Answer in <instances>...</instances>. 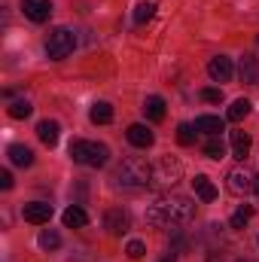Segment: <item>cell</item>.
Masks as SVG:
<instances>
[{"mask_svg":"<svg viewBox=\"0 0 259 262\" xmlns=\"http://www.w3.org/2000/svg\"><path fill=\"white\" fill-rule=\"evenodd\" d=\"M89 223V216H85V210L82 207H76V204H70L64 210V226L67 229H82Z\"/></svg>","mask_w":259,"mask_h":262,"instance_id":"obj_20","label":"cell"},{"mask_svg":"<svg viewBox=\"0 0 259 262\" xmlns=\"http://www.w3.org/2000/svg\"><path fill=\"white\" fill-rule=\"evenodd\" d=\"M0 189H12V174L9 171H0Z\"/></svg>","mask_w":259,"mask_h":262,"instance_id":"obj_30","label":"cell"},{"mask_svg":"<svg viewBox=\"0 0 259 262\" xmlns=\"http://www.w3.org/2000/svg\"><path fill=\"white\" fill-rule=\"evenodd\" d=\"M143 113H146V119H149V122H162V119H165V98L149 95V98H146V104H143Z\"/></svg>","mask_w":259,"mask_h":262,"instance_id":"obj_17","label":"cell"},{"mask_svg":"<svg viewBox=\"0 0 259 262\" xmlns=\"http://www.w3.org/2000/svg\"><path fill=\"white\" fill-rule=\"evenodd\" d=\"M89 119H92L95 125H110V122H113V107H110L107 101H98V104L89 110Z\"/></svg>","mask_w":259,"mask_h":262,"instance_id":"obj_19","label":"cell"},{"mask_svg":"<svg viewBox=\"0 0 259 262\" xmlns=\"http://www.w3.org/2000/svg\"><path fill=\"white\" fill-rule=\"evenodd\" d=\"M192 189H195V195L201 198V201H213V198H217V186L210 183V177H207V174H195Z\"/></svg>","mask_w":259,"mask_h":262,"instance_id":"obj_16","label":"cell"},{"mask_svg":"<svg viewBox=\"0 0 259 262\" xmlns=\"http://www.w3.org/2000/svg\"><path fill=\"white\" fill-rule=\"evenodd\" d=\"M207 76H210L213 82H229V79L235 76L232 58H226V55H217V58H210V64H207Z\"/></svg>","mask_w":259,"mask_h":262,"instance_id":"obj_9","label":"cell"},{"mask_svg":"<svg viewBox=\"0 0 259 262\" xmlns=\"http://www.w3.org/2000/svg\"><path fill=\"white\" fill-rule=\"evenodd\" d=\"M195 216V201L186 195H162L146 207V223L168 229V226H186Z\"/></svg>","mask_w":259,"mask_h":262,"instance_id":"obj_1","label":"cell"},{"mask_svg":"<svg viewBox=\"0 0 259 262\" xmlns=\"http://www.w3.org/2000/svg\"><path fill=\"white\" fill-rule=\"evenodd\" d=\"M153 15H156V3H137V9H134V25H146Z\"/></svg>","mask_w":259,"mask_h":262,"instance_id":"obj_25","label":"cell"},{"mask_svg":"<svg viewBox=\"0 0 259 262\" xmlns=\"http://www.w3.org/2000/svg\"><path fill=\"white\" fill-rule=\"evenodd\" d=\"M37 244H40L43 250H58V247H61V235L52 232V229H43L40 238H37Z\"/></svg>","mask_w":259,"mask_h":262,"instance_id":"obj_24","label":"cell"},{"mask_svg":"<svg viewBox=\"0 0 259 262\" xmlns=\"http://www.w3.org/2000/svg\"><path fill=\"white\" fill-rule=\"evenodd\" d=\"M58 131L61 128H58L55 119H43V122L37 125V137H40L46 146H55V143H58Z\"/></svg>","mask_w":259,"mask_h":262,"instance_id":"obj_18","label":"cell"},{"mask_svg":"<svg viewBox=\"0 0 259 262\" xmlns=\"http://www.w3.org/2000/svg\"><path fill=\"white\" fill-rule=\"evenodd\" d=\"M162 262H174V253H168V256H165Z\"/></svg>","mask_w":259,"mask_h":262,"instance_id":"obj_32","label":"cell"},{"mask_svg":"<svg viewBox=\"0 0 259 262\" xmlns=\"http://www.w3.org/2000/svg\"><path fill=\"white\" fill-rule=\"evenodd\" d=\"M195 125H189V122H183V125H177V140L183 143V146H192L195 143Z\"/></svg>","mask_w":259,"mask_h":262,"instance_id":"obj_27","label":"cell"},{"mask_svg":"<svg viewBox=\"0 0 259 262\" xmlns=\"http://www.w3.org/2000/svg\"><path fill=\"white\" fill-rule=\"evenodd\" d=\"M198 98H201V101H207V104H220V101H223V89L207 85V89H201V92H198Z\"/></svg>","mask_w":259,"mask_h":262,"instance_id":"obj_28","label":"cell"},{"mask_svg":"<svg viewBox=\"0 0 259 262\" xmlns=\"http://www.w3.org/2000/svg\"><path fill=\"white\" fill-rule=\"evenodd\" d=\"M195 131H201V134H207V137H220V134L226 131V122H223L220 116H198V119H195Z\"/></svg>","mask_w":259,"mask_h":262,"instance_id":"obj_13","label":"cell"},{"mask_svg":"<svg viewBox=\"0 0 259 262\" xmlns=\"http://www.w3.org/2000/svg\"><path fill=\"white\" fill-rule=\"evenodd\" d=\"M128 226H131L128 210H122V207H110V210L104 213V229H107L110 235H125Z\"/></svg>","mask_w":259,"mask_h":262,"instance_id":"obj_8","label":"cell"},{"mask_svg":"<svg viewBox=\"0 0 259 262\" xmlns=\"http://www.w3.org/2000/svg\"><path fill=\"white\" fill-rule=\"evenodd\" d=\"M70 159L85 168H104L110 162V149H107V143H98V140H73Z\"/></svg>","mask_w":259,"mask_h":262,"instance_id":"obj_3","label":"cell"},{"mask_svg":"<svg viewBox=\"0 0 259 262\" xmlns=\"http://www.w3.org/2000/svg\"><path fill=\"white\" fill-rule=\"evenodd\" d=\"M204 156L213 159V162H220V159L226 156V143H223V137H207V143H204Z\"/></svg>","mask_w":259,"mask_h":262,"instance_id":"obj_22","label":"cell"},{"mask_svg":"<svg viewBox=\"0 0 259 262\" xmlns=\"http://www.w3.org/2000/svg\"><path fill=\"white\" fill-rule=\"evenodd\" d=\"M226 186H229V192H232V195H247V192L256 186V174H253V171H247L244 165H238V168H232V171H229Z\"/></svg>","mask_w":259,"mask_h":262,"instance_id":"obj_6","label":"cell"},{"mask_svg":"<svg viewBox=\"0 0 259 262\" xmlns=\"http://www.w3.org/2000/svg\"><path fill=\"white\" fill-rule=\"evenodd\" d=\"M238 76H241V82H247V85H259V58L256 55H244V58H241Z\"/></svg>","mask_w":259,"mask_h":262,"instance_id":"obj_12","label":"cell"},{"mask_svg":"<svg viewBox=\"0 0 259 262\" xmlns=\"http://www.w3.org/2000/svg\"><path fill=\"white\" fill-rule=\"evenodd\" d=\"M180 180H183V165H180L177 159L165 156V159H159V162L153 165V177H149V186H153V189H171V186H177Z\"/></svg>","mask_w":259,"mask_h":262,"instance_id":"obj_4","label":"cell"},{"mask_svg":"<svg viewBox=\"0 0 259 262\" xmlns=\"http://www.w3.org/2000/svg\"><path fill=\"white\" fill-rule=\"evenodd\" d=\"M253 192H256V198H259V174H256V186H253Z\"/></svg>","mask_w":259,"mask_h":262,"instance_id":"obj_31","label":"cell"},{"mask_svg":"<svg viewBox=\"0 0 259 262\" xmlns=\"http://www.w3.org/2000/svg\"><path fill=\"white\" fill-rule=\"evenodd\" d=\"M241 262H247V259H241Z\"/></svg>","mask_w":259,"mask_h":262,"instance_id":"obj_33","label":"cell"},{"mask_svg":"<svg viewBox=\"0 0 259 262\" xmlns=\"http://www.w3.org/2000/svg\"><path fill=\"white\" fill-rule=\"evenodd\" d=\"M73 46H76V34L70 28H55L49 34V40H46V55L52 61H61V58H67L73 52Z\"/></svg>","mask_w":259,"mask_h":262,"instance_id":"obj_5","label":"cell"},{"mask_svg":"<svg viewBox=\"0 0 259 262\" xmlns=\"http://www.w3.org/2000/svg\"><path fill=\"white\" fill-rule=\"evenodd\" d=\"M250 216H253V207H250V204H241V207H238V210L232 213L229 226H232V229H244V226L250 223Z\"/></svg>","mask_w":259,"mask_h":262,"instance_id":"obj_23","label":"cell"},{"mask_svg":"<svg viewBox=\"0 0 259 262\" xmlns=\"http://www.w3.org/2000/svg\"><path fill=\"white\" fill-rule=\"evenodd\" d=\"M6 156H9V162L18 165V168H31V165H34V152H31V146H25V143H12V146L6 149Z\"/></svg>","mask_w":259,"mask_h":262,"instance_id":"obj_14","label":"cell"},{"mask_svg":"<svg viewBox=\"0 0 259 262\" xmlns=\"http://www.w3.org/2000/svg\"><path fill=\"white\" fill-rule=\"evenodd\" d=\"M31 113H34V107H31L28 101H12V104H9V116H12V119H28Z\"/></svg>","mask_w":259,"mask_h":262,"instance_id":"obj_26","label":"cell"},{"mask_svg":"<svg viewBox=\"0 0 259 262\" xmlns=\"http://www.w3.org/2000/svg\"><path fill=\"white\" fill-rule=\"evenodd\" d=\"M21 9L31 21H46L52 15V0H21Z\"/></svg>","mask_w":259,"mask_h":262,"instance_id":"obj_11","label":"cell"},{"mask_svg":"<svg viewBox=\"0 0 259 262\" xmlns=\"http://www.w3.org/2000/svg\"><path fill=\"white\" fill-rule=\"evenodd\" d=\"M250 146H253V140H250V134L247 131H232V156L235 159H247L250 156Z\"/></svg>","mask_w":259,"mask_h":262,"instance_id":"obj_15","label":"cell"},{"mask_svg":"<svg viewBox=\"0 0 259 262\" xmlns=\"http://www.w3.org/2000/svg\"><path fill=\"white\" fill-rule=\"evenodd\" d=\"M125 137H128L131 146H137V149H149L153 143H156V134L146 128L143 122H134V125H128V131H125Z\"/></svg>","mask_w":259,"mask_h":262,"instance_id":"obj_10","label":"cell"},{"mask_svg":"<svg viewBox=\"0 0 259 262\" xmlns=\"http://www.w3.org/2000/svg\"><path fill=\"white\" fill-rule=\"evenodd\" d=\"M247 113H250V101H247V98H238V101H232V107H229L226 119H229V122H241Z\"/></svg>","mask_w":259,"mask_h":262,"instance_id":"obj_21","label":"cell"},{"mask_svg":"<svg viewBox=\"0 0 259 262\" xmlns=\"http://www.w3.org/2000/svg\"><path fill=\"white\" fill-rule=\"evenodd\" d=\"M125 253H128L131 259H140V256L146 253V244H143V241H128V247H125Z\"/></svg>","mask_w":259,"mask_h":262,"instance_id":"obj_29","label":"cell"},{"mask_svg":"<svg viewBox=\"0 0 259 262\" xmlns=\"http://www.w3.org/2000/svg\"><path fill=\"white\" fill-rule=\"evenodd\" d=\"M149 177H153V168H149L140 156L122 159V165H119L116 174H113V180H116L119 189H143V186H149Z\"/></svg>","mask_w":259,"mask_h":262,"instance_id":"obj_2","label":"cell"},{"mask_svg":"<svg viewBox=\"0 0 259 262\" xmlns=\"http://www.w3.org/2000/svg\"><path fill=\"white\" fill-rule=\"evenodd\" d=\"M52 204H46V201H28L25 207H21V216H25V223H34V226H46L49 220H52Z\"/></svg>","mask_w":259,"mask_h":262,"instance_id":"obj_7","label":"cell"}]
</instances>
